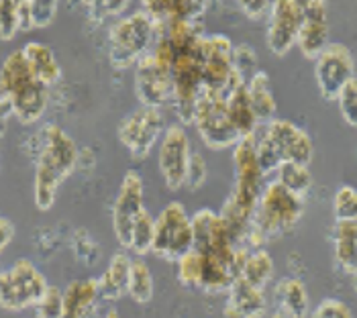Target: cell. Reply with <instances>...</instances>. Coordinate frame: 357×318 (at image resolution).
<instances>
[{
    "mask_svg": "<svg viewBox=\"0 0 357 318\" xmlns=\"http://www.w3.org/2000/svg\"><path fill=\"white\" fill-rule=\"evenodd\" d=\"M37 139L39 149L33 176V202L39 211L47 212L54 209L59 186L78 167L80 149L59 125H45Z\"/></svg>",
    "mask_w": 357,
    "mask_h": 318,
    "instance_id": "6da1fadb",
    "label": "cell"
},
{
    "mask_svg": "<svg viewBox=\"0 0 357 318\" xmlns=\"http://www.w3.org/2000/svg\"><path fill=\"white\" fill-rule=\"evenodd\" d=\"M233 169L235 184L220 209V216L227 220L235 241L243 247L257 200L266 184V172L257 159L253 135L239 139V143L233 147Z\"/></svg>",
    "mask_w": 357,
    "mask_h": 318,
    "instance_id": "7a4b0ae2",
    "label": "cell"
},
{
    "mask_svg": "<svg viewBox=\"0 0 357 318\" xmlns=\"http://www.w3.org/2000/svg\"><path fill=\"white\" fill-rule=\"evenodd\" d=\"M0 98L25 127L39 123L47 110L50 88L31 72L23 50L8 53L0 66Z\"/></svg>",
    "mask_w": 357,
    "mask_h": 318,
    "instance_id": "3957f363",
    "label": "cell"
},
{
    "mask_svg": "<svg viewBox=\"0 0 357 318\" xmlns=\"http://www.w3.org/2000/svg\"><path fill=\"white\" fill-rule=\"evenodd\" d=\"M304 214V198L286 190L278 180L264 186L251 218L243 247L259 249L264 243L292 231Z\"/></svg>",
    "mask_w": 357,
    "mask_h": 318,
    "instance_id": "277c9868",
    "label": "cell"
},
{
    "mask_svg": "<svg viewBox=\"0 0 357 318\" xmlns=\"http://www.w3.org/2000/svg\"><path fill=\"white\" fill-rule=\"evenodd\" d=\"M253 139H255L257 159L266 176L274 174L275 167L282 161L310 165L312 156H314V145H312L310 135L304 131L303 127L286 119L275 116L268 125H261L255 131Z\"/></svg>",
    "mask_w": 357,
    "mask_h": 318,
    "instance_id": "5b68a950",
    "label": "cell"
},
{
    "mask_svg": "<svg viewBox=\"0 0 357 318\" xmlns=\"http://www.w3.org/2000/svg\"><path fill=\"white\" fill-rule=\"evenodd\" d=\"M158 35V23L145 13L135 10L119 17L109 29V59L114 70L135 68L151 50Z\"/></svg>",
    "mask_w": 357,
    "mask_h": 318,
    "instance_id": "8992f818",
    "label": "cell"
},
{
    "mask_svg": "<svg viewBox=\"0 0 357 318\" xmlns=\"http://www.w3.org/2000/svg\"><path fill=\"white\" fill-rule=\"evenodd\" d=\"M192 125L196 127V132L202 139V143L213 151H222L229 147L233 149L241 139L229 121L227 96L219 92H211L202 88L194 106Z\"/></svg>",
    "mask_w": 357,
    "mask_h": 318,
    "instance_id": "52a82bcc",
    "label": "cell"
},
{
    "mask_svg": "<svg viewBox=\"0 0 357 318\" xmlns=\"http://www.w3.org/2000/svg\"><path fill=\"white\" fill-rule=\"evenodd\" d=\"M194 249L192 216L182 202H167L155 216V237L151 253L165 262H178Z\"/></svg>",
    "mask_w": 357,
    "mask_h": 318,
    "instance_id": "ba28073f",
    "label": "cell"
},
{
    "mask_svg": "<svg viewBox=\"0 0 357 318\" xmlns=\"http://www.w3.org/2000/svg\"><path fill=\"white\" fill-rule=\"evenodd\" d=\"M47 280L39 267L29 259H17L0 271V308L21 312L37 304L47 290Z\"/></svg>",
    "mask_w": 357,
    "mask_h": 318,
    "instance_id": "9c48e42d",
    "label": "cell"
},
{
    "mask_svg": "<svg viewBox=\"0 0 357 318\" xmlns=\"http://www.w3.org/2000/svg\"><path fill=\"white\" fill-rule=\"evenodd\" d=\"M233 41L222 33H204L200 41L202 88L227 96L235 86L245 84L233 70Z\"/></svg>",
    "mask_w": 357,
    "mask_h": 318,
    "instance_id": "30bf717a",
    "label": "cell"
},
{
    "mask_svg": "<svg viewBox=\"0 0 357 318\" xmlns=\"http://www.w3.org/2000/svg\"><path fill=\"white\" fill-rule=\"evenodd\" d=\"M164 125L162 108L139 106L137 110H133L119 123L116 139L131 158L143 161L149 158L155 145H160V139L165 131Z\"/></svg>",
    "mask_w": 357,
    "mask_h": 318,
    "instance_id": "8fae6325",
    "label": "cell"
},
{
    "mask_svg": "<svg viewBox=\"0 0 357 318\" xmlns=\"http://www.w3.org/2000/svg\"><path fill=\"white\" fill-rule=\"evenodd\" d=\"M194 249L204 255H215L222 259H239L248 253V247H241L227 220L220 216V212L213 209H200L192 216Z\"/></svg>",
    "mask_w": 357,
    "mask_h": 318,
    "instance_id": "7c38bea8",
    "label": "cell"
},
{
    "mask_svg": "<svg viewBox=\"0 0 357 318\" xmlns=\"http://www.w3.org/2000/svg\"><path fill=\"white\" fill-rule=\"evenodd\" d=\"M190 156H192V145L186 127L180 123L165 127L158 147V167L167 190L180 192L186 186Z\"/></svg>",
    "mask_w": 357,
    "mask_h": 318,
    "instance_id": "4fadbf2b",
    "label": "cell"
},
{
    "mask_svg": "<svg viewBox=\"0 0 357 318\" xmlns=\"http://www.w3.org/2000/svg\"><path fill=\"white\" fill-rule=\"evenodd\" d=\"M143 200H145L143 178L139 176L137 169H129L123 176V182L119 186V194L114 198L112 214H110L112 233H114L119 245L125 251H129L133 227H135L137 218L141 216V212L145 211Z\"/></svg>",
    "mask_w": 357,
    "mask_h": 318,
    "instance_id": "5bb4252c",
    "label": "cell"
},
{
    "mask_svg": "<svg viewBox=\"0 0 357 318\" xmlns=\"http://www.w3.org/2000/svg\"><path fill=\"white\" fill-rule=\"evenodd\" d=\"M133 88H135V94H137L141 106L164 108L165 105H172L174 82H172L169 63L155 57L149 50L135 63Z\"/></svg>",
    "mask_w": 357,
    "mask_h": 318,
    "instance_id": "9a60e30c",
    "label": "cell"
},
{
    "mask_svg": "<svg viewBox=\"0 0 357 318\" xmlns=\"http://www.w3.org/2000/svg\"><path fill=\"white\" fill-rule=\"evenodd\" d=\"M314 80L325 100L335 103L339 92L356 80V61L343 43H329L314 59Z\"/></svg>",
    "mask_w": 357,
    "mask_h": 318,
    "instance_id": "2e32d148",
    "label": "cell"
},
{
    "mask_svg": "<svg viewBox=\"0 0 357 318\" xmlns=\"http://www.w3.org/2000/svg\"><path fill=\"white\" fill-rule=\"evenodd\" d=\"M303 21L304 13L292 0H272L266 31V45L272 55L284 57L290 53L296 45Z\"/></svg>",
    "mask_w": 357,
    "mask_h": 318,
    "instance_id": "e0dca14e",
    "label": "cell"
},
{
    "mask_svg": "<svg viewBox=\"0 0 357 318\" xmlns=\"http://www.w3.org/2000/svg\"><path fill=\"white\" fill-rule=\"evenodd\" d=\"M268 310V300L264 290L237 278L227 290V302L222 318H264Z\"/></svg>",
    "mask_w": 357,
    "mask_h": 318,
    "instance_id": "ac0fdd59",
    "label": "cell"
},
{
    "mask_svg": "<svg viewBox=\"0 0 357 318\" xmlns=\"http://www.w3.org/2000/svg\"><path fill=\"white\" fill-rule=\"evenodd\" d=\"M141 4L158 26L172 21L200 23L208 8V0H141Z\"/></svg>",
    "mask_w": 357,
    "mask_h": 318,
    "instance_id": "d6986e66",
    "label": "cell"
},
{
    "mask_svg": "<svg viewBox=\"0 0 357 318\" xmlns=\"http://www.w3.org/2000/svg\"><path fill=\"white\" fill-rule=\"evenodd\" d=\"M100 290L96 278H80L63 290V318H96Z\"/></svg>",
    "mask_w": 357,
    "mask_h": 318,
    "instance_id": "ffe728a7",
    "label": "cell"
},
{
    "mask_svg": "<svg viewBox=\"0 0 357 318\" xmlns=\"http://www.w3.org/2000/svg\"><path fill=\"white\" fill-rule=\"evenodd\" d=\"M275 310L286 318H306L310 315V296L298 278H282L274 290Z\"/></svg>",
    "mask_w": 357,
    "mask_h": 318,
    "instance_id": "44dd1931",
    "label": "cell"
},
{
    "mask_svg": "<svg viewBox=\"0 0 357 318\" xmlns=\"http://www.w3.org/2000/svg\"><path fill=\"white\" fill-rule=\"evenodd\" d=\"M131 257L129 253L116 251L112 253L109 265L105 269V273L98 278V290H100V298L107 302H116L127 294V286H129V273H131Z\"/></svg>",
    "mask_w": 357,
    "mask_h": 318,
    "instance_id": "7402d4cb",
    "label": "cell"
},
{
    "mask_svg": "<svg viewBox=\"0 0 357 318\" xmlns=\"http://www.w3.org/2000/svg\"><path fill=\"white\" fill-rule=\"evenodd\" d=\"M329 45V17L327 13L304 15L303 26L298 31L296 47L306 59H317Z\"/></svg>",
    "mask_w": 357,
    "mask_h": 318,
    "instance_id": "603a6c76",
    "label": "cell"
},
{
    "mask_svg": "<svg viewBox=\"0 0 357 318\" xmlns=\"http://www.w3.org/2000/svg\"><path fill=\"white\" fill-rule=\"evenodd\" d=\"M227 112H229V121H231L233 129L241 139L255 135V131L259 129L257 116H255L251 100H249L248 84H239L227 94Z\"/></svg>",
    "mask_w": 357,
    "mask_h": 318,
    "instance_id": "cb8c5ba5",
    "label": "cell"
},
{
    "mask_svg": "<svg viewBox=\"0 0 357 318\" xmlns=\"http://www.w3.org/2000/svg\"><path fill=\"white\" fill-rule=\"evenodd\" d=\"M25 53V59H27L31 72L37 76V80L41 84H45L47 88L55 86L59 80H61V66L55 57L54 50L47 45V43H41V41H29L25 47H21Z\"/></svg>",
    "mask_w": 357,
    "mask_h": 318,
    "instance_id": "d4e9b609",
    "label": "cell"
},
{
    "mask_svg": "<svg viewBox=\"0 0 357 318\" xmlns=\"http://www.w3.org/2000/svg\"><path fill=\"white\" fill-rule=\"evenodd\" d=\"M248 92L259 127L274 121L275 112H278V103H275V96L272 92L270 74L266 70H259L253 74V78L248 82Z\"/></svg>",
    "mask_w": 357,
    "mask_h": 318,
    "instance_id": "484cf974",
    "label": "cell"
},
{
    "mask_svg": "<svg viewBox=\"0 0 357 318\" xmlns=\"http://www.w3.org/2000/svg\"><path fill=\"white\" fill-rule=\"evenodd\" d=\"M335 262L347 273L357 269V220H337L333 229Z\"/></svg>",
    "mask_w": 357,
    "mask_h": 318,
    "instance_id": "4316f807",
    "label": "cell"
},
{
    "mask_svg": "<svg viewBox=\"0 0 357 318\" xmlns=\"http://www.w3.org/2000/svg\"><path fill=\"white\" fill-rule=\"evenodd\" d=\"M239 278L245 280L251 286L259 288V290H266L268 284L274 278V259H272V255L264 247L251 249L245 255L243 264H241Z\"/></svg>",
    "mask_w": 357,
    "mask_h": 318,
    "instance_id": "83f0119b",
    "label": "cell"
},
{
    "mask_svg": "<svg viewBox=\"0 0 357 318\" xmlns=\"http://www.w3.org/2000/svg\"><path fill=\"white\" fill-rule=\"evenodd\" d=\"M29 0H0V39L13 41L19 31L27 29Z\"/></svg>",
    "mask_w": 357,
    "mask_h": 318,
    "instance_id": "f1b7e54d",
    "label": "cell"
},
{
    "mask_svg": "<svg viewBox=\"0 0 357 318\" xmlns=\"http://www.w3.org/2000/svg\"><path fill=\"white\" fill-rule=\"evenodd\" d=\"M275 180L284 186L286 190H290L292 194L306 198L310 188H312V174L308 169V165L304 163H294V161H282L275 167Z\"/></svg>",
    "mask_w": 357,
    "mask_h": 318,
    "instance_id": "f546056e",
    "label": "cell"
},
{
    "mask_svg": "<svg viewBox=\"0 0 357 318\" xmlns=\"http://www.w3.org/2000/svg\"><path fill=\"white\" fill-rule=\"evenodd\" d=\"M127 296H131V300L137 302V304H147L153 298V275H151V267H149V264L143 257H135L131 262Z\"/></svg>",
    "mask_w": 357,
    "mask_h": 318,
    "instance_id": "4dcf8cb0",
    "label": "cell"
},
{
    "mask_svg": "<svg viewBox=\"0 0 357 318\" xmlns=\"http://www.w3.org/2000/svg\"><path fill=\"white\" fill-rule=\"evenodd\" d=\"M153 237H155V216L145 209L137 218L135 227H133L129 251L135 257L149 255L151 253V247H153Z\"/></svg>",
    "mask_w": 357,
    "mask_h": 318,
    "instance_id": "1f68e13d",
    "label": "cell"
},
{
    "mask_svg": "<svg viewBox=\"0 0 357 318\" xmlns=\"http://www.w3.org/2000/svg\"><path fill=\"white\" fill-rule=\"evenodd\" d=\"M176 278L180 282L182 288L196 292L200 290V282H202V255L190 249L188 253H184L178 262H176Z\"/></svg>",
    "mask_w": 357,
    "mask_h": 318,
    "instance_id": "d6a6232c",
    "label": "cell"
},
{
    "mask_svg": "<svg viewBox=\"0 0 357 318\" xmlns=\"http://www.w3.org/2000/svg\"><path fill=\"white\" fill-rule=\"evenodd\" d=\"M61 0H29L27 29H47L55 21Z\"/></svg>",
    "mask_w": 357,
    "mask_h": 318,
    "instance_id": "836d02e7",
    "label": "cell"
},
{
    "mask_svg": "<svg viewBox=\"0 0 357 318\" xmlns=\"http://www.w3.org/2000/svg\"><path fill=\"white\" fill-rule=\"evenodd\" d=\"M335 220H357V188L341 186L333 198Z\"/></svg>",
    "mask_w": 357,
    "mask_h": 318,
    "instance_id": "e575fe53",
    "label": "cell"
},
{
    "mask_svg": "<svg viewBox=\"0 0 357 318\" xmlns=\"http://www.w3.org/2000/svg\"><path fill=\"white\" fill-rule=\"evenodd\" d=\"M233 70H235V74L239 76V80L245 82V84L253 78L255 72H259L257 55H255L251 45H248V43H239V45L233 47Z\"/></svg>",
    "mask_w": 357,
    "mask_h": 318,
    "instance_id": "d590c367",
    "label": "cell"
},
{
    "mask_svg": "<svg viewBox=\"0 0 357 318\" xmlns=\"http://www.w3.org/2000/svg\"><path fill=\"white\" fill-rule=\"evenodd\" d=\"M33 308L35 318H63V290L57 286H47Z\"/></svg>",
    "mask_w": 357,
    "mask_h": 318,
    "instance_id": "8d00e7d4",
    "label": "cell"
},
{
    "mask_svg": "<svg viewBox=\"0 0 357 318\" xmlns=\"http://www.w3.org/2000/svg\"><path fill=\"white\" fill-rule=\"evenodd\" d=\"M339 105L341 119L345 121V125H349L351 129H357V80H351L337 96L335 100Z\"/></svg>",
    "mask_w": 357,
    "mask_h": 318,
    "instance_id": "74e56055",
    "label": "cell"
},
{
    "mask_svg": "<svg viewBox=\"0 0 357 318\" xmlns=\"http://www.w3.org/2000/svg\"><path fill=\"white\" fill-rule=\"evenodd\" d=\"M206 176H208V165H206V159L202 158V153H194L190 156L188 161V172H186V190L196 192L200 190L204 182H206Z\"/></svg>",
    "mask_w": 357,
    "mask_h": 318,
    "instance_id": "f35d334b",
    "label": "cell"
},
{
    "mask_svg": "<svg viewBox=\"0 0 357 318\" xmlns=\"http://www.w3.org/2000/svg\"><path fill=\"white\" fill-rule=\"evenodd\" d=\"M310 318H354L351 317V310L337 298H327L323 300L314 310Z\"/></svg>",
    "mask_w": 357,
    "mask_h": 318,
    "instance_id": "ab89813d",
    "label": "cell"
},
{
    "mask_svg": "<svg viewBox=\"0 0 357 318\" xmlns=\"http://www.w3.org/2000/svg\"><path fill=\"white\" fill-rule=\"evenodd\" d=\"M239 10L251 19V21H261L272 6V0H237Z\"/></svg>",
    "mask_w": 357,
    "mask_h": 318,
    "instance_id": "60d3db41",
    "label": "cell"
},
{
    "mask_svg": "<svg viewBox=\"0 0 357 318\" xmlns=\"http://www.w3.org/2000/svg\"><path fill=\"white\" fill-rule=\"evenodd\" d=\"M15 225H13V220L10 218H6V216H0V253L10 245V241L15 238Z\"/></svg>",
    "mask_w": 357,
    "mask_h": 318,
    "instance_id": "b9f144b4",
    "label": "cell"
},
{
    "mask_svg": "<svg viewBox=\"0 0 357 318\" xmlns=\"http://www.w3.org/2000/svg\"><path fill=\"white\" fill-rule=\"evenodd\" d=\"M304 15H314V13H327V0H292Z\"/></svg>",
    "mask_w": 357,
    "mask_h": 318,
    "instance_id": "7bdbcfd3",
    "label": "cell"
},
{
    "mask_svg": "<svg viewBox=\"0 0 357 318\" xmlns=\"http://www.w3.org/2000/svg\"><path fill=\"white\" fill-rule=\"evenodd\" d=\"M131 0H105V13L107 17H123L127 13Z\"/></svg>",
    "mask_w": 357,
    "mask_h": 318,
    "instance_id": "ee69618b",
    "label": "cell"
},
{
    "mask_svg": "<svg viewBox=\"0 0 357 318\" xmlns=\"http://www.w3.org/2000/svg\"><path fill=\"white\" fill-rule=\"evenodd\" d=\"M6 116H10V110H8V106L6 103L0 98V132L4 129V123H6Z\"/></svg>",
    "mask_w": 357,
    "mask_h": 318,
    "instance_id": "f6af8a7d",
    "label": "cell"
},
{
    "mask_svg": "<svg viewBox=\"0 0 357 318\" xmlns=\"http://www.w3.org/2000/svg\"><path fill=\"white\" fill-rule=\"evenodd\" d=\"M96 318H121V317H119V312H116L114 308H109L105 315H100V317H96Z\"/></svg>",
    "mask_w": 357,
    "mask_h": 318,
    "instance_id": "bcb514c9",
    "label": "cell"
},
{
    "mask_svg": "<svg viewBox=\"0 0 357 318\" xmlns=\"http://www.w3.org/2000/svg\"><path fill=\"white\" fill-rule=\"evenodd\" d=\"M68 2H70L72 6H84V4H86V0H68Z\"/></svg>",
    "mask_w": 357,
    "mask_h": 318,
    "instance_id": "7dc6e473",
    "label": "cell"
},
{
    "mask_svg": "<svg viewBox=\"0 0 357 318\" xmlns=\"http://www.w3.org/2000/svg\"><path fill=\"white\" fill-rule=\"evenodd\" d=\"M351 282H354V290L357 294V269L356 271H351Z\"/></svg>",
    "mask_w": 357,
    "mask_h": 318,
    "instance_id": "c3c4849f",
    "label": "cell"
},
{
    "mask_svg": "<svg viewBox=\"0 0 357 318\" xmlns=\"http://www.w3.org/2000/svg\"><path fill=\"white\" fill-rule=\"evenodd\" d=\"M270 318H286V317H284L282 312H278V310H274V312H272V317H270Z\"/></svg>",
    "mask_w": 357,
    "mask_h": 318,
    "instance_id": "681fc988",
    "label": "cell"
}]
</instances>
